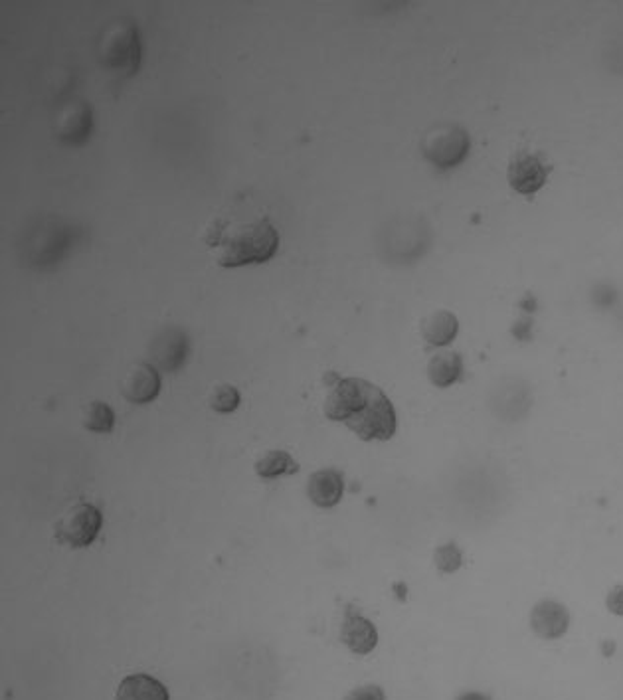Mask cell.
I'll list each match as a JSON object with an SVG mask.
<instances>
[{
	"mask_svg": "<svg viewBox=\"0 0 623 700\" xmlns=\"http://www.w3.org/2000/svg\"><path fill=\"white\" fill-rule=\"evenodd\" d=\"M422 333L426 343H430L432 347H447L455 341L459 333V321L449 311H436L424 321Z\"/></svg>",
	"mask_w": 623,
	"mask_h": 700,
	"instance_id": "16",
	"label": "cell"
},
{
	"mask_svg": "<svg viewBox=\"0 0 623 700\" xmlns=\"http://www.w3.org/2000/svg\"><path fill=\"white\" fill-rule=\"evenodd\" d=\"M341 637H343V643L356 655H368L378 645L376 627L372 625V621H368L355 610H349L345 615Z\"/></svg>",
	"mask_w": 623,
	"mask_h": 700,
	"instance_id": "14",
	"label": "cell"
},
{
	"mask_svg": "<svg viewBox=\"0 0 623 700\" xmlns=\"http://www.w3.org/2000/svg\"><path fill=\"white\" fill-rule=\"evenodd\" d=\"M115 700H169V691L155 677L135 673L121 681Z\"/></svg>",
	"mask_w": 623,
	"mask_h": 700,
	"instance_id": "15",
	"label": "cell"
},
{
	"mask_svg": "<svg viewBox=\"0 0 623 700\" xmlns=\"http://www.w3.org/2000/svg\"><path fill=\"white\" fill-rule=\"evenodd\" d=\"M84 424L89 432L109 434L115 428V412L105 402H91L84 414Z\"/></svg>",
	"mask_w": 623,
	"mask_h": 700,
	"instance_id": "19",
	"label": "cell"
},
{
	"mask_svg": "<svg viewBox=\"0 0 623 700\" xmlns=\"http://www.w3.org/2000/svg\"><path fill=\"white\" fill-rule=\"evenodd\" d=\"M552 167L533 151H519L509 165V184L519 194H536L548 180Z\"/></svg>",
	"mask_w": 623,
	"mask_h": 700,
	"instance_id": "10",
	"label": "cell"
},
{
	"mask_svg": "<svg viewBox=\"0 0 623 700\" xmlns=\"http://www.w3.org/2000/svg\"><path fill=\"white\" fill-rule=\"evenodd\" d=\"M428 230L424 222H414V220H404L396 222V228L390 230L388 238L384 240V246L388 250L390 258L400 260H414L426 252L428 246Z\"/></svg>",
	"mask_w": 623,
	"mask_h": 700,
	"instance_id": "9",
	"label": "cell"
},
{
	"mask_svg": "<svg viewBox=\"0 0 623 700\" xmlns=\"http://www.w3.org/2000/svg\"><path fill=\"white\" fill-rule=\"evenodd\" d=\"M240 392L230 386V384H220L214 388L212 396H210V406L218 412V414H232L234 410H238L240 406Z\"/></svg>",
	"mask_w": 623,
	"mask_h": 700,
	"instance_id": "20",
	"label": "cell"
},
{
	"mask_svg": "<svg viewBox=\"0 0 623 700\" xmlns=\"http://www.w3.org/2000/svg\"><path fill=\"white\" fill-rule=\"evenodd\" d=\"M469 147V135L459 125H442L432 129L422 141L424 157L442 171L461 165L469 153Z\"/></svg>",
	"mask_w": 623,
	"mask_h": 700,
	"instance_id": "5",
	"label": "cell"
},
{
	"mask_svg": "<svg viewBox=\"0 0 623 700\" xmlns=\"http://www.w3.org/2000/svg\"><path fill=\"white\" fill-rule=\"evenodd\" d=\"M436 564L438 568L445 572V574H451L455 572L459 566H461V552L455 544H445L442 546L438 552H436Z\"/></svg>",
	"mask_w": 623,
	"mask_h": 700,
	"instance_id": "21",
	"label": "cell"
},
{
	"mask_svg": "<svg viewBox=\"0 0 623 700\" xmlns=\"http://www.w3.org/2000/svg\"><path fill=\"white\" fill-rule=\"evenodd\" d=\"M343 493H345V481H343V475L335 469H323L309 477L307 495L311 503L321 509H333L335 505H339V501L343 499Z\"/></svg>",
	"mask_w": 623,
	"mask_h": 700,
	"instance_id": "13",
	"label": "cell"
},
{
	"mask_svg": "<svg viewBox=\"0 0 623 700\" xmlns=\"http://www.w3.org/2000/svg\"><path fill=\"white\" fill-rule=\"evenodd\" d=\"M101 525V511L89 503H80L56 525V538L72 548H86L95 542Z\"/></svg>",
	"mask_w": 623,
	"mask_h": 700,
	"instance_id": "6",
	"label": "cell"
},
{
	"mask_svg": "<svg viewBox=\"0 0 623 700\" xmlns=\"http://www.w3.org/2000/svg\"><path fill=\"white\" fill-rule=\"evenodd\" d=\"M457 700H491L489 697H485V695H481V693H465V695H461L459 699Z\"/></svg>",
	"mask_w": 623,
	"mask_h": 700,
	"instance_id": "24",
	"label": "cell"
},
{
	"mask_svg": "<svg viewBox=\"0 0 623 700\" xmlns=\"http://www.w3.org/2000/svg\"><path fill=\"white\" fill-rule=\"evenodd\" d=\"M606 604L614 615H623V586H616L610 590Z\"/></svg>",
	"mask_w": 623,
	"mask_h": 700,
	"instance_id": "23",
	"label": "cell"
},
{
	"mask_svg": "<svg viewBox=\"0 0 623 700\" xmlns=\"http://www.w3.org/2000/svg\"><path fill=\"white\" fill-rule=\"evenodd\" d=\"M161 388V372L153 364L143 362L129 370L121 392L131 404L143 406L151 404L161 394Z\"/></svg>",
	"mask_w": 623,
	"mask_h": 700,
	"instance_id": "11",
	"label": "cell"
},
{
	"mask_svg": "<svg viewBox=\"0 0 623 700\" xmlns=\"http://www.w3.org/2000/svg\"><path fill=\"white\" fill-rule=\"evenodd\" d=\"M299 471V465L287 451H269L258 463H256V473L262 479H275L281 475H293Z\"/></svg>",
	"mask_w": 623,
	"mask_h": 700,
	"instance_id": "18",
	"label": "cell"
},
{
	"mask_svg": "<svg viewBox=\"0 0 623 700\" xmlns=\"http://www.w3.org/2000/svg\"><path fill=\"white\" fill-rule=\"evenodd\" d=\"M327 380L325 416L345 424L364 441H388L398 430V418L388 396L364 378H341L333 374Z\"/></svg>",
	"mask_w": 623,
	"mask_h": 700,
	"instance_id": "1",
	"label": "cell"
},
{
	"mask_svg": "<svg viewBox=\"0 0 623 700\" xmlns=\"http://www.w3.org/2000/svg\"><path fill=\"white\" fill-rule=\"evenodd\" d=\"M531 625H533V631L538 637L558 639L570 627V613L562 604H558L554 600H544V602L534 606L533 613H531Z\"/></svg>",
	"mask_w": 623,
	"mask_h": 700,
	"instance_id": "12",
	"label": "cell"
},
{
	"mask_svg": "<svg viewBox=\"0 0 623 700\" xmlns=\"http://www.w3.org/2000/svg\"><path fill=\"white\" fill-rule=\"evenodd\" d=\"M190 356V339L184 329L169 325L163 327L149 345L151 364L159 372H178Z\"/></svg>",
	"mask_w": 623,
	"mask_h": 700,
	"instance_id": "8",
	"label": "cell"
},
{
	"mask_svg": "<svg viewBox=\"0 0 623 700\" xmlns=\"http://www.w3.org/2000/svg\"><path fill=\"white\" fill-rule=\"evenodd\" d=\"M95 129V115L84 99L68 101L56 115L54 133L56 137L70 147L86 145Z\"/></svg>",
	"mask_w": 623,
	"mask_h": 700,
	"instance_id": "7",
	"label": "cell"
},
{
	"mask_svg": "<svg viewBox=\"0 0 623 700\" xmlns=\"http://www.w3.org/2000/svg\"><path fill=\"white\" fill-rule=\"evenodd\" d=\"M222 267H244L273 260L279 250V234L266 218L252 222H224L212 226L206 236Z\"/></svg>",
	"mask_w": 623,
	"mask_h": 700,
	"instance_id": "2",
	"label": "cell"
},
{
	"mask_svg": "<svg viewBox=\"0 0 623 700\" xmlns=\"http://www.w3.org/2000/svg\"><path fill=\"white\" fill-rule=\"evenodd\" d=\"M82 238V226L60 216H42L20 238V260L32 269H50L64 262Z\"/></svg>",
	"mask_w": 623,
	"mask_h": 700,
	"instance_id": "3",
	"label": "cell"
},
{
	"mask_svg": "<svg viewBox=\"0 0 623 700\" xmlns=\"http://www.w3.org/2000/svg\"><path fill=\"white\" fill-rule=\"evenodd\" d=\"M345 700H384V691L376 685L355 689Z\"/></svg>",
	"mask_w": 623,
	"mask_h": 700,
	"instance_id": "22",
	"label": "cell"
},
{
	"mask_svg": "<svg viewBox=\"0 0 623 700\" xmlns=\"http://www.w3.org/2000/svg\"><path fill=\"white\" fill-rule=\"evenodd\" d=\"M461 374H463V360L453 350L438 352L430 362V380L438 388H447L455 384L457 380H461Z\"/></svg>",
	"mask_w": 623,
	"mask_h": 700,
	"instance_id": "17",
	"label": "cell"
},
{
	"mask_svg": "<svg viewBox=\"0 0 623 700\" xmlns=\"http://www.w3.org/2000/svg\"><path fill=\"white\" fill-rule=\"evenodd\" d=\"M97 56L107 72L119 78H133L143 64V42L139 28L129 18L109 22L99 36Z\"/></svg>",
	"mask_w": 623,
	"mask_h": 700,
	"instance_id": "4",
	"label": "cell"
}]
</instances>
